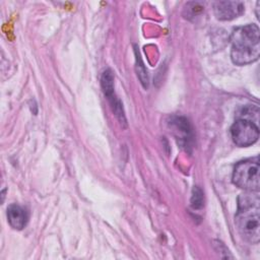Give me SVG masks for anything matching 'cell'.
Segmentation results:
<instances>
[{
  "label": "cell",
  "mask_w": 260,
  "mask_h": 260,
  "mask_svg": "<svg viewBox=\"0 0 260 260\" xmlns=\"http://www.w3.org/2000/svg\"><path fill=\"white\" fill-rule=\"evenodd\" d=\"M231 58L236 65H247L260 56V29L256 24L237 27L231 36Z\"/></svg>",
  "instance_id": "obj_2"
},
{
  "label": "cell",
  "mask_w": 260,
  "mask_h": 260,
  "mask_svg": "<svg viewBox=\"0 0 260 260\" xmlns=\"http://www.w3.org/2000/svg\"><path fill=\"white\" fill-rule=\"evenodd\" d=\"M191 205L193 208H200L203 205V194L197 187L193 189V195L191 199Z\"/></svg>",
  "instance_id": "obj_8"
},
{
  "label": "cell",
  "mask_w": 260,
  "mask_h": 260,
  "mask_svg": "<svg viewBox=\"0 0 260 260\" xmlns=\"http://www.w3.org/2000/svg\"><path fill=\"white\" fill-rule=\"evenodd\" d=\"M113 74L111 72V70H106L103 75H102V87L103 90L107 96V99L109 100L114 113L116 114V116L119 118V120L121 121V123H125V116L123 113V109H122V105L119 102V100L115 96L114 94V85H113Z\"/></svg>",
  "instance_id": "obj_6"
},
{
  "label": "cell",
  "mask_w": 260,
  "mask_h": 260,
  "mask_svg": "<svg viewBox=\"0 0 260 260\" xmlns=\"http://www.w3.org/2000/svg\"><path fill=\"white\" fill-rule=\"evenodd\" d=\"M7 219L9 224L15 230H22L27 222L26 210L18 204H11L7 208Z\"/></svg>",
  "instance_id": "obj_7"
},
{
  "label": "cell",
  "mask_w": 260,
  "mask_h": 260,
  "mask_svg": "<svg viewBox=\"0 0 260 260\" xmlns=\"http://www.w3.org/2000/svg\"><path fill=\"white\" fill-rule=\"evenodd\" d=\"M244 4L241 1H217L213 4V11L219 20H232L244 12Z\"/></svg>",
  "instance_id": "obj_5"
},
{
  "label": "cell",
  "mask_w": 260,
  "mask_h": 260,
  "mask_svg": "<svg viewBox=\"0 0 260 260\" xmlns=\"http://www.w3.org/2000/svg\"><path fill=\"white\" fill-rule=\"evenodd\" d=\"M258 192H247L238 199V211L235 222L242 238L251 243L260 241V199Z\"/></svg>",
  "instance_id": "obj_1"
},
{
  "label": "cell",
  "mask_w": 260,
  "mask_h": 260,
  "mask_svg": "<svg viewBox=\"0 0 260 260\" xmlns=\"http://www.w3.org/2000/svg\"><path fill=\"white\" fill-rule=\"evenodd\" d=\"M230 132L234 143L241 147L250 146L259 138L258 125L246 119H238L232 125Z\"/></svg>",
  "instance_id": "obj_4"
},
{
  "label": "cell",
  "mask_w": 260,
  "mask_h": 260,
  "mask_svg": "<svg viewBox=\"0 0 260 260\" xmlns=\"http://www.w3.org/2000/svg\"><path fill=\"white\" fill-rule=\"evenodd\" d=\"M233 182L247 192H259L260 164L258 156L238 162L234 169Z\"/></svg>",
  "instance_id": "obj_3"
}]
</instances>
